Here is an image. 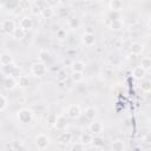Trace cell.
<instances>
[{"label": "cell", "instance_id": "obj_3", "mask_svg": "<svg viewBox=\"0 0 151 151\" xmlns=\"http://www.w3.org/2000/svg\"><path fill=\"white\" fill-rule=\"evenodd\" d=\"M50 144V138L44 134V133H40L35 137V146L39 149V150H45Z\"/></svg>", "mask_w": 151, "mask_h": 151}, {"label": "cell", "instance_id": "obj_21", "mask_svg": "<svg viewBox=\"0 0 151 151\" xmlns=\"http://www.w3.org/2000/svg\"><path fill=\"white\" fill-rule=\"evenodd\" d=\"M124 142L123 140H114L111 143V151H124Z\"/></svg>", "mask_w": 151, "mask_h": 151}, {"label": "cell", "instance_id": "obj_19", "mask_svg": "<svg viewBox=\"0 0 151 151\" xmlns=\"http://www.w3.org/2000/svg\"><path fill=\"white\" fill-rule=\"evenodd\" d=\"M39 58H40V61L44 63L45 65H46L48 61H51V54H50V52H48L47 50H41V51L39 52Z\"/></svg>", "mask_w": 151, "mask_h": 151}, {"label": "cell", "instance_id": "obj_32", "mask_svg": "<svg viewBox=\"0 0 151 151\" xmlns=\"http://www.w3.org/2000/svg\"><path fill=\"white\" fill-rule=\"evenodd\" d=\"M7 105H8V101H7L6 97L0 94V111H4L7 107Z\"/></svg>", "mask_w": 151, "mask_h": 151}, {"label": "cell", "instance_id": "obj_14", "mask_svg": "<svg viewBox=\"0 0 151 151\" xmlns=\"http://www.w3.org/2000/svg\"><path fill=\"white\" fill-rule=\"evenodd\" d=\"M32 26H33V21H32V19H31L29 17H24V18L20 20V27L24 28L25 31L32 28Z\"/></svg>", "mask_w": 151, "mask_h": 151}, {"label": "cell", "instance_id": "obj_27", "mask_svg": "<svg viewBox=\"0 0 151 151\" xmlns=\"http://www.w3.org/2000/svg\"><path fill=\"white\" fill-rule=\"evenodd\" d=\"M71 139H72V134L70 132H61L60 136H59V142L64 143V144L71 142Z\"/></svg>", "mask_w": 151, "mask_h": 151}, {"label": "cell", "instance_id": "obj_26", "mask_svg": "<svg viewBox=\"0 0 151 151\" xmlns=\"http://www.w3.org/2000/svg\"><path fill=\"white\" fill-rule=\"evenodd\" d=\"M2 72H4L6 76L13 77L14 73L17 72V68H15V66H13V64H12V65H8V66H2Z\"/></svg>", "mask_w": 151, "mask_h": 151}, {"label": "cell", "instance_id": "obj_16", "mask_svg": "<svg viewBox=\"0 0 151 151\" xmlns=\"http://www.w3.org/2000/svg\"><path fill=\"white\" fill-rule=\"evenodd\" d=\"M29 78L27 76H20L18 78V81H17V85H19V87L21 88H27L29 86Z\"/></svg>", "mask_w": 151, "mask_h": 151}, {"label": "cell", "instance_id": "obj_18", "mask_svg": "<svg viewBox=\"0 0 151 151\" xmlns=\"http://www.w3.org/2000/svg\"><path fill=\"white\" fill-rule=\"evenodd\" d=\"M93 142V134L92 133H88V132H84L81 136H80V143H83L84 145H88Z\"/></svg>", "mask_w": 151, "mask_h": 151}, {"label": "cell", "instance_id": "obj_1", "mask_svg": "<svg viewBox=\"0 0 151 151\" xmlns=\"http://www.w3.org/2000/svg\"><path fill=\"white\" fill-rule=\"evenodd\" d=\"M17 118L21 124H28L33 119V112L27 107H22L17 112Z\"/></svg>", "mask_w": 151, "mask_h": 151}, {"label": "cell", "instance_id": "obj_15", "mask_svg": "<svg viewBox=\"0 0 151 151\" xmlns=\"http://www.w3.org/2000/svg\"><path fill=\"white\" fill-rule=\"evenodd\" d=\"M145 74H146V71L143 70L140 66H136V67H133V70H132V76H133V78H136V79H143Z\"/></svg>", "mask_w": 151, "mask_h": 151}, {"label": "cell", "instance_id": "obj_9", "mask_svg": "<svg viewBox=\"0 0 151 151\" xmlns=\"http://www.w3.org/2000/svg\"><path fill=\"white\" fill-rule=\"evenodd\" d=\"M2 84H4V87H5L6 90H8V91L13 90V88L17 86V81H15V79H14L13 77H11V76H6V77L4 78Z\"/></svg>", "mask_w": 151, "mask_h": 151}, {"label": "cell", "instance_id": "obj_2", "mask_svg": "<svg viewBox=\"0 0 151 151\" xmlns=\"http://www.w3.org/2000/svg\"><path fill=\"white\" fill-rule=\"evenodd\" d=\"M31 72L33 76L35 77H42L46 74L47 72V66L41 63V61H37V63H33L32 66H31Z\"/></svg>", "mask_w": 151, "mask_h": 151}, {"label": "cell", "instance_id": "obj_33", "mask_svg": "<svg viewBox=\"0 0 151 151\" xmlns=\"http://www.w3.org/2000/svg\"><path fill=\"white\" fill-rule=\"evenodd\" d=\"M72 79H73V81L78 83V81H81V80L84 79V76H83V73L73 72V73H72Z\"/></svg>", "mask_w": 151, "mask_h": 151}, {"label": "cell", "instance_id": "obj_20", "mask_svg": "<svg viewBox=\"0 0 151 151\" xmlns=\"http://www.w3.org/2000/svg\"><path fill=\"white\" fill-rule=\"evenodd\" d=\"M123 27V20L122 19H111L110 28L113 31H119Z\"/></svg>", "mask_w": 151, "mask_h": 151}, {"label": "cell", "instance_id": "obj_29", "mask_svg": "<svg viewBox=\"0 0 151 151\" xmlns=\"http://www.w3.org/2000/svg\"><path fill=\"white\" fill-rule=\"evenodd\" d=\"M70 151H85V145L83 143H80V142L73 143L71 149H70Z\"/></svg>", "mask_w": 151, "mask_h": 151}, {"label": "cell", "instance_id": "obj_23", "mask_svg": "<svg viewBox=\"0 0 151 151\" xmlns=\"http://www.w3.org/2000/svg\"><path fill=\"white\" fill-rule=\"evenodd\" d=\"M53 13H54V11H53V8H52V7L45 6V7L41 9V13H40V14H41L45 19H50V18H52Z\"/></svg>", "mask_w": 151, "mask_h": 151}, {"label": "cell", "instance_id": "obj_17", "mask_svg": "<svg viewBox=\"0 0 151 151\" xmlns=\"http://www.w3.org/2000/svg\"><path fill=\"white\" fill-rule=\"evenodd\" d=\"M12 35H13V38H15L17 40H21V39L25 38L26 31H25L24 28H21V27H15V29H14L13 33H12Z\"/></svg>", "mask_w": 151, "mask_h": 151}, {"label": "cell", "instance_id": "obj_31", "mask_svg": "<svg viewBox=\"0 0 151 151\" xmlns=\"http://www.w3.org/2000/svg\"><path fill=\"white\" fill-rule=\"evenodd\" d=\"M46 120H47L48 125L54 126V124H55V122H57V114H55V113H48Z\"/></svg>", "mask_w": 151, "mask_h": 151}, {"label": "cell", "instance_id": "obj_12", "mask_svg": "<svg viewBox=\"0 0 151 151\" xmlns=\"http://www.w3.org/2000/svg\"><path fill=\"white\" fill-rule=\"evenodd\" d=\"M71 68L73 72H78V73H83L84 70H85V63L81 61V60H76L72 63L71 65Z\"/></svg>", "mask_w": 151, "mask_h": 151}, {"label": "cell", "instance_id": "obj_25", "mask_svg": "<svg viewBox=\"0 0 151 151\" xmlns=\"http://www.w3.org/2000/svg\"><path fill=\"white\" fill-rule=\"evenodd\" d=\"M97 116V110L92 106H88L85 109V117L87 119H94V117Z\"/></svg>", "mask_w": 151, "mask_h": 151}, {"label": "cell", "instance_id": "obj_30", "mask_svg": "<svg viewBox=\"0 0 151 151\" xmlns=\"http://www.w3.org/2000/svg\"><path fill=\"white\" fill-rule=\"evenodd\" d=\"M66 37H67V32H66V29H64V28H59V29L57 31V39H58V40L63 41V40L66 39Z\"/></svg>", "mask_w": 151, "mask_h": 151}, {"label": "cell", "instance_id": "obj_7", "mask_svg": "<svg viewBox=\"0 0 151 151\" xmlns=\"http://www.w3.org/2000/svg\"><path fill=\"white\" fill-rule=\"evenodd\" d=\"M14 61V58L11 53L8 52H5V53H1L0 54V65L1 66H8V65H12Z\"/></svg>", "mask_w": 151, "mask_h": 151}, {"label": "cell", "instance_id": "obj_11", "mask_svg": "<svg viewBox=\"0 0 151 151\" xmlns=\"http://www.w3.org/2000/svg\"><path fill=\"white\" fill-rule=\"evenodd\" d=\"M130 51H131V54H132V55H139V54L143 53L144 46H143L140 42H133V44H131V46H130Z\"/></svg>", "mask_w": 151, "mask_h": 151}, {"label": "cell", "instance_id": "obj_8", "mask_svg": "<svg viewBox=\"0 0 151 151\" xmlns=\"http://www.w3.org/2000/svg\"><path fill=\"white\" fill-rule=\"evenodd\" d=\"M1 27H2V31H4L5 33L12 34L13 31L15 29V24H14L13 20H5V21L2 22V25H1Z\"/></svg>", "mask_w": 151, "mask_h": 151}, {"label": "cell", "instance_id": "obj_6", "mask_svg": "<svg viewBox=\"0 0 151 151\" xmlns=\"http://www.w3.org/2000/svg\"><path fill=\"white\" fill-rule=\"evenodd\" d=\"M81 41H83V44H84L85 46H88V47H90V46H93V45H94V42H96V37H94L93 33L86 32V33L83 34Z\"/></svg>", "mask_w": 151, "mask_h": 151}, {"label": "cell", "instance_id": "obj_24", "mask_svg": "<svg viewBox=\"0 0 151 151\" xmlns=\"http://www.w3.org/2000/svg\"><path fill=\"white\" fill-rule=\"evenodd\" d=\"M55 79H57L59 83L65 81V80L67 79V72H66V70L60 68V70L57 72V74H55Z\"/></svg>", "mask_w": 151, "mask_h": 151}, {"label": "cell", "instance_id": "obj_22", "mask_svg": "<svg viewBox=\"0 0 151 151\" xmlns=\"http://www.w3.org/2000/svg\"><path fill=\"white\" fill-rule=\"evenodd\" d=\"M143 70H145V71H149L150 70V67H151V59L149 58V57H143L142 59H140V65H139Z\"/></svg>", "mask_w": 151, "mask_h": 151}, {"label": "cell", "instance_id": "obj_28", "mask_svg": "<svg viewBox=\"0 0 151 151\" xmlns=\"http://www.w3.org/2000/svg\"><path fill=\"white\" fill-rule=\"evenodd\" d=\"M79 25H80V21H79V19H78V18L72 17V18H70V19H68V26H70L71 28L76 29V28H78V27H79Z\"/></svg>", "mask_w": 151, "mask_h": 151}, {"label": "cell", "instance_id": "obj_13", "mask_svg": "<svg viewBox=\"0 0 151 151\" xmlns=\"http://www.w3.org/2000/svg\"><path fill=\"white\" fill-rule=\"evenodd\" d=\"M109 7H110L111 11H113V12H118V11L123 9V7H124V2L120 1V0H111V1L109 2Z\"/></svg>", "mask_w": 151, "mask_h": 151}, {"label": "cell", "instance_id": "obj_4", "mask_svg": "<svg viewBox=\"0 0 151 151\" xmlns=\"http://www.w3.org/2000/svg\"><path fill=\"white\" fill-rule=\"evenodd\" d=\"M66 112H67V116H68L70 118L76 119V118H79V116L81 114V109H80V106L77 105V104H71V105L67 107Z\"/></svg>", "mask_w": 151, "mask_h": 151}, {"label": "cell", "instance_id": "obj_5", "mask_svg": "<svg viewBox=\"0 0 151 151\" xmlns=\"http://www.w3.org/2000/svg\"><path fill=\"white\" fill-rule=\"evenodd\" d=\"M88 129H90V132H91L92 134H99V133L103 132V130H104V125L101 124V122L93 120V122L90 124Z\"/></svg>", "mask_w": 151, "mask_h": 151}, {"label": "cell", "instance_id": "obj_10", "mask_svg": "<svg viewBox=\"0 0 151 151\" xmlns=\"http://www.w3.org/2000/svg\"><path fill=\"white\" fill-rule=\"evenodd\" d=\"M54 127L57 130H65L67 127V119L64 114H60L57 117V122L54 124Z\"/></svg>", "mask_w": 151, "mask_h": 151}, {"label": "cell", "instance_id": "obj_34", "mask_svg": "<svg viewBox=\"0 0 151 151\" xmlns=\"http://www.w3.org/2000/svg\"><path fill=\"white\" fill-rule=\"evenodd\" d=\"M142 88H143L144 91L149 92V90H150V85H149V81H145V83L142 85Z\"/></svg>", "mask_w": 151, "mask_h": 151}, {"label": "cell", "instance_id": "obj_35", "mask_svg": "<svg viewBox=\"0 0 151 151\" xmlns=\"http://www.w3.org/2000/svg\"><path fill=\"white\" fill-rule=\"evenodd\" d=\"M0 146H1V144H0Z\"/></svg>", "mask_w": 151, "mask_h": 151}]
</instances>
